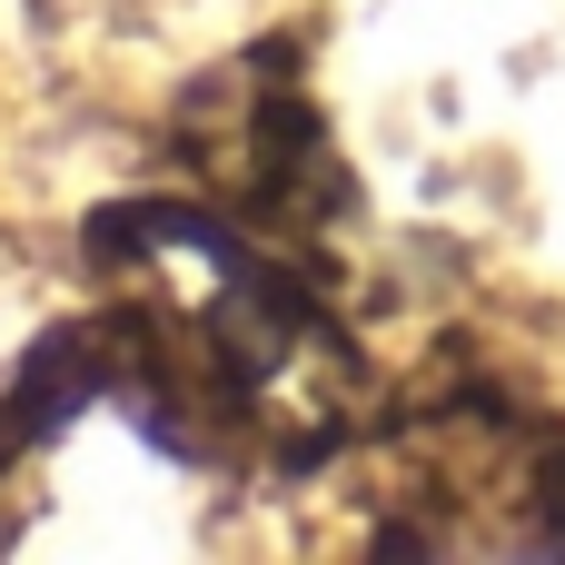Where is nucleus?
<instances>
[{"mask_svg": "<svg viewBox=\"0 0 565 565\" xmlns=\"http://www.w3.org/2000/svg\"><path fill=\"white\" fill-rule=\"evenodd\" d=\"M169 149L199 169L209 209L248 218L258 238H308V228H328L348 209V169H338L308 89L288 79V50L278 40L248 50V60H228L218 79H199L179 99Z\"/></svg>", "mask_w": 565, "mask_h": 565, "instance_id": "nucleus-2", "label": "nucleus"}, {"mask_svg": "<svg viewBox=\"0 0 565 565\" xmlns=\"http://www.w3.org/2000/svg\"><path fill=\"white\" fill-rule=\"evenodd\" d=\"M397 497L377 507L387 556H565V427L526 417L497 387H457L427 417L387 427Z\"/></svg>", "mask_w": 565, "mask_h": 565, "instance_id": "nucleus-1", "label": "nucleus"}]
</instances>
